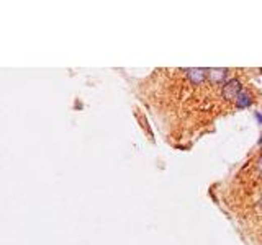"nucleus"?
<instances>
[{
	"mask_svg": "<svg viewBox=\"0 0 262 245\" xmlns=\"http://www.w3.org/2000/svg\"><path fill=\"white\" fill-rule=\"evenodd\" d=\"M249 103H251L249 95H247L246 92H241L239 97H238V100H236V106H238V108H244V106H247Z\"/></svg>",
	"mask_w": 262,
	"mask_h": 245,
	"instance_id": "nucleus-1",
	"label": "nucleus"
},
{
	"mask_svg": "<svg viewBox=\"0 0 262 245\" xmlns=\"http://www.w3.org/2000/svg\"><path fill=\"white\" fill-rule=\"evenodd\" d=\"M260 209H262V198H260Z\"/></svg>",
	"mask_w": 262,
	"mask_h": 245,
	"instance_id": "nucleus-2",
	"label": "nucleus"
}]
</instances>
